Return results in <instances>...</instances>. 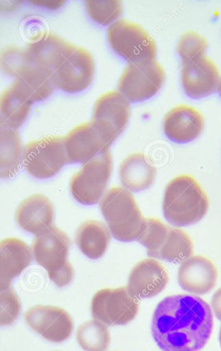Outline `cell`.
Returning <instances> with one entry per match:
<instances>
[{
  "label": "cell",
  "instance_id": "1",
  "mask_svg": "<svg viewBox=\"0 0 221 351\" xmlns=\"http://www.w3.org/2000/svg\"><path fill=\"white\" fill-rule=\"evenodd\" d=\"M213 326L207 302L198 296H167L157 305L152 319L153 337L162 351H200Z\"/></svg>",
  "mask_w": 221,
  "mask_h": 351
},
{
  "label": "cell",
  "instance_id": "2",
  "mask_svg": "<svg viewBox=\"0 0 221 351\" xmlns=\"http://www.w3.org/2000/svg\"><path fill=\"white\" fill-rule=\"evenodd\" d=\"M208 208V197L193 177L179 176L167 184L162 209L170 224L178 227L194 224L203 218Z\"/></svg>",
  "mask_w": 221,
  "mask_h": 351
},
{
  "label": "cell",
  "instance_id": "3",
  "mask_svg": "<svg viewBox=\"0 0 221 351\" xmlns=\"http://www.w3.org/2000/svg\"><path fill=\"white\" fill-rule=\"evenodd\" d=\"M100 210L112 236L122 242L138 239L145 218L133 194L120 186L111 188L102 198Z\"/></svg>",
  "mask_w": 221,
  "mask_h": 351
},
{
  "label": "cell",
  "instance_id": "4",
  "mask_svg": "<svg viewBox=\"0 0 221 351\" xmlns=\"http://www.w3.org/2000/svg\"><path fill=\"white\" fill-rule=\"evenodd\" d=\"M70 247L68 235L54 225L36 235L32 243L34 260L59 288L70 284L74 277V269L68 261Z\"/></svg>",
  "mask_w": 221,
  "mask_h": 351
},
{
  "label": "cell",
  "instance_id": "5",
  "mask_svg": "<svg viewBox=\"0 0 221 351\" xmlns=\"http://www.w3.org/2000/svg\"><path fill=\"white\" fill-rule=\"evenodd\" d=\"M112 171L110 149L100 152L75 173L70 182V191L79 203L90 206L97 204L105 195Z\"/></svg>",
  "mask_w": 221,
  "mask_h": 351
},
{
  "label": "cell",
  "instance_id": "6",
  "mask_svg": "<svg viewBox=\"0 0 221 351\" xmlns=\"http://www.w3.org/2000/svg\"><path fill=\"white\" fill-rule=\"evenodd\" d=\"M107 38L111 49L129 63L156 59L155 41L135 23L117 20L108 27Z\"/></svg>",
  "mask_w": 221,
  "mask_h": 351
},
{
  "label": "cell",
  "instance_id": "7",
  "mask_svg": "<svg viewBox=\"0 0 221 351\" xmlns=\"http://www.w3.org/2000/svg\"><path fill=\"white\" fill-rule=\"evenodd\" d=\"M165 77L156 59L129 63L118 80V89L130 102H141L159 92Z\"/></svg>",
  "mask_w": 221,
  "mask_h": 351
},
{
  "label": "cell",
  "instance_id": "8",
  "mask_svg": "<svg viewBox=\"0 0 221 351\" xmlns=\"http://www.w3.org/2000/svg\"><path fill=\"white\" fill-rule=\"evenodd\" d=\"M23 163L35 178L55 176L66 164L63 137L50 136L29 142L24 147Z\"/></svg>",
  "mask_w": 221,
  "mask_h": 351
},
{
  "label": "cell",
  "instance_id": "9",
  "mask_svg": "<svg viewBox=\"0 0 221 351\" xmlns=\"http://www.w3.org/2000/svg\"><path fill=\"white\" fill-rule=\"evenodd\" d=\"M139 299L133 296L127 287L103 289L91 302L93 318L106 326L125 325L132 321L139 310Z\"/></svg>",
  "mask_w": 221,
  "mask_h": 351
},
{
  "label": "cell",
  "instance_id": "10",
  "mask_svg": "<svg viewBox=\"0 0 221 351\" xmlns=\"http://www.w3.org/2000/svg\"><path fill=\"white\" fill-rule=\"evenodd\" d=\"M130 117V101L119 91H108L96 101L91 121L111 146L122 133Z\"/></svg>",
  "mask_w": 221,
  "mask_h": 351
},
{
  "label": "cell",
  "instance_id": "11",
  "mask_svg": "<svg viewBox=\"0 0 221 351\" xmlns=\"http://www.w3.org/2000/svg\"><path fill=\"white\" fill-rule=\"evenodd\" d=\"M57 88L67 93L86 90L94 75V61L86 49L77 47L55 69Z\"/></svg>",
  "mask_w": 221,
  "mask_h": 351
},
{
  "label": "cell",
  "instance_id": "12",
  "mask_svg": "<svg viewBox=\"0 0 221 351\" xmlns=\"http://www.w3.org/2000/svg\"><path fill=\"white\" fill-rule=\"evenodd\" d=\"M26 324L44 339L60 343L68 339L73 330V321L64 309L50 305H36L24 314Z\"/></svg>",
  "mask_w": 221,
  "mask_h": 351
},
{
  "label": "cell",
  "instance_id": "13",
  "mask_svg": "<svg viewBox=\"0 0 221 351\" xmlns=\"http://www.w3.org/2000/svg\"><path fill=\"white\" fill-rule=\"evenodd\" d=\"M181 80L185 94L193 99L207 97L218 88L220 73L216 64L202 56L181 63Z\"/></svg>",
  "mask_w": 221,
  "mask_h": 351
},
{
  "label": "cell",
  "instance_id": "14",
  "mask_svg": "<svg viewBox=\"0 0 221 351\" xmlns=\"http://www.w3.org/2000/svg\"><path fill=\"white\" fill-rule=\"evenodd\" d=\"M63 142L66 164L85 163L110 148L91 121L70 130L63 137Z\"/></svg>",
  "mask_w": 221,
  "mask_h": 351
},
{
  "label": "cell",
  "instance_id": "15",
  "mask_svg": "<svg viewBox=\"0 0 221 351\" xmlns=\"http://www.w3.org/2000/svg\"><path fill=\"white\" fill-rule=\"evenodd\" d=\"M75 47L56 34L44 33L29 42L24 51L30 65L55 70Z\"/></svg>",
  "mask_w": 221,
  "mask_h": 351
},
{
  "label": "cell",
  "instance_id": "16",
  "mask_svg": "<svg viewBox=\"0 0 221 351\" xmlns=\"http://www.w3.org/2000/svg\"><path fill=\"white\" fill-rule=\"evenodd\" d=\"M168 282L164 267L156 260L147 258L140 261L131 271L127 289L139 300L150 298L161 292Z\"/></svg>",
  "mask_w": 221,
  "mask_h": 351
},
{
  "label": "cell",
  "instance_id": "17",
  "mask_svg": "<svg viewBox=\"0 0 221 351\" xmlns=\"http://www.w3.org/2000/svg\"><path fill=\"white\" fill-rule=\"evenodd\" d=\"M203 128V115L194 108L185 104L172 108L163 121L166 136L177 143H187L195 140Z\"/></svg>",
  "mask_w": 221,
  "mask_h": 351
},
{
  "label": "cell",
  "instance_id": "18",
  "mask_svg": "<svg viewBox=\"0 0 221 351\" xmlns=\"http://www.w3.org/2000/svg\"><path fill=\"white\" fill-rule=\"evenodd\" d=\"M177 278L178 282L183 290L194 294L203 295L214 288L218 271L209 259L195 255L181 263Z\"/></svg>",
  "mask_w": 221,
  "mask_h": 351
},
{
  "label": "cell",
  "instance_id": "19",
  "mask_svg": "<svg viewBox=\"0 0 221 351\" xmlns=\"http://www.w3.org/2000/svg\"><path fill=\"white\" fill-rule=\"evenodd\" d=\"M11 84L32 104L47 99L57 88L54 70L33 65L27 66Z\"/></svg>",
  "mask_w": 221,
  "mask_h": 351
},
{
  "label": "cell",
  "instance_id": "20",
  "mask_svg": "<svg viewBox=\"0 0 221 351\" xmlns=\"http://www.w3.org/2000/svg\"><path fill=\"white\" fill-rule=\"evenodd\" d=\"M16 221L21 229L36 236L53 226V204L42 194L29 196L19 204Z\"/></svg>",
  "mask_w": 221,
  "mask_h": 351
},
{
  "label": "cell",
  "instance_id": "21",
  "mask_svg": "<svg viewBox=\"0 0 221 351\" xmlns=\"http://www.w3.org/2000/svg\"><path fill=\"white\" fill-rule=\"evenodd\" d=\"M31 262L29 247L17 238L1 241V289L11 287L12 281Z\"/></svg>",
  "mask_w": 221,
  "mask_h": 351
},
{
  "label": "cell",
  "instance_id": "22",
  "mask_svg": "<svg viewBox=\"0 0 221 351\" xmlns=\"http://www.w3.org/2000/svg\"><path fill=\"white\" fill-rule=\"evenodd\" d=\"M155 174V167L143 153L130 154L119 167V178L122 184L134 192L148 189L154 182Z\"/></svg>",
  "mask_w": 221,
  "mask_h": 351
},
{
  "label": "cell",
  "instance_id": "23",
  "mask_svg": "<svg viewBox=\"0 0 221 351\" xmlns=\"http://www.w3.org/2000/svg\"><path fill=\"white\" fill-rule=\"evenodd\" d=\"M110 231L102 222L88 220L82 223L75 235V242L81 252L92 260L100 258L107 250Z\"/></svg>",
  "mask_w": 221,
  "mask_h": 351
},
{
  "label": "cell",
  "instance_id": "24",
  "mask_svg": "<svg viewBox=\"0 0 221 351\" xmlns=\"http://www.w3.org/2000/svg\"><path fill=\"white\" fill-rule=\"evenodd\" d=\"M23 152L17 130L1 125V178H10L18 171Z\"/></svg>",
  "mask_w": 221,
  "mask_h": 351
},
{
  "label": "cell",
  "instance_id": "25",
  "mask_svg": "<svg viewBox=\"0 0 221 351\" xmlns=\"http://www.w3.org/2000/svg\"><path fill=\"white\" fill-rule=\"evenodd\" d=\"M0 104L1 125L18 130L27 120L33 104L21 96L10 84L2 92Z\"/></svg>",
  "mask_w": 221,
  "mask_h": 351
},
{
  "label": "cell",
  "instance_id": "26",
  "mask_svg": "<svg viewBox=\"0 0 221 351\" xmlns=\"http://www.w3.org/2000/svg\"><path fill=\"white\" fill-rule=\"evenodd\" d=\"M76 339L85 351H106L111 340L107 326L96 319L82 324L77 328Z\"/></svg>",
  "mask_w": 221,
  "mask_h": 351
},
{
  "label": "cell",
  "instance_id": "27",
  "mask_svg": "<svg viewBox=\"0 0 221 351\" xmlns=\"http://www.w3.org/2000/svg\"><path fill=\"white\" fill-rule=\"evenodd\" d=\"M192 254L193 243L190 237L179 228L169 227L159 259L179 263L192 256Z\"/></svg>",
  "mask_w": 221,
  "mask_h": 351
},
{
  "label": "cell",
  "instance_id": "28",
  "mask_svg": "<svg viewBox=\"0 0 221 351\" xmlns=\"http://www.w3.org/2000/svg\"><path fill=\"white\" fill-rule=\"evenodd\" d=\"M169 227L155 218H145L136 241L144 246L148 256L159 258Z\"/></svg>",
  "mask_w": 221,
  "mask_h": 351
},
{
  "label": "cell",
  "instance_id": "29",
  "mask_svg": "<svg viewBox=\"0 0 221 351\" xmlns=\"http://www.w3.org/2000/svg\"><path fill=\"white\" fill-rule=\"evenodd\" d=\"M84 4L90 19L103 26L114 23L122 12V1L118 0H87Z\"/></svg>",
  "mask_w": 221,
  "mask_h": 351
},
{
  "label": "cell",
  "instance_id": "30",
  "mask_svg": "<svg viewBox=\"0 0 221 351\" xmlns=\"http://www.w3.org/2000/svg\"><path fill=\"white\" fill-rule=\"evenodd\" d=\"M207 47L206 39L198 33L192 31L184 33L177 45L181 63L204 56Z\"/></svg>",
  "mask_w": 221,
  "mask_h": 351
},
{
  "label": "cell",
  "instance_id": "31",
  "mask_svg": "<svg viewBox=\"0 0 221 351\" xmlns=\"http://www.w3.org/2000/svg\"><path fill=\"white\" fill-rule=\"evenodd\" d=\"M29 65L24 48L7 46L1 50V66L6 75L16 78Z\"/></svg>",
  "mask_w": 221,
  "mask_h": 351
},
{
  "label": "cell",
  "instance_id": "32",
  "mask_svg": "<svg viewBox=\"0 0 221 351\" xmlns=\"http://www.w3.org/2000/svg\"><path fill=\"white\" fill-rule=\"evenodd\" d=\"M21 306L11 287L1 289V325L13 324L20 315Z\"/></svg>",
  "mask_w": 221,
  "mask_h": 351
},
{
  "label": "cell",
  "instance_id": "33",
  "mask_svg": "<svg viewBox=\"0 0 221 351\" xmlns=\"http://www.w3.org/2000/svg\"><path fill=\"white\" fill-rule=\"evenodd\" d=\"M211 305L215 316L221 320V288L213 295Z\"/></svg>",
  "mask_w": 221,
  "mask_h": 351
},
{
  "label": "cell",
  "instance_id": "34",
  "mask_svg": "<svg viewBox=\"0 0 221 351\" xmlns=\"http://www.w3.org/2000/svg\"><path fill=\"white\" fill-rule=\"evenodd\" d=\"M29 2L36 6L42 7L49 10H57L64 3V1H32Z\"/></svg>",
  "mask_w": 221,
  "mask_h": 351
},
{
  "label": "cell",
  "instance_id": "35",
  "mask_svg": "<svg viewBox=\"0 0 221 351\" xmlns=\"http://www.w3.org/2000/svg\"><path fill=\"white\" fill-rule=\"evenodd\" d=\"M217 89H218V91L219 93V95L221 97V77L220 78Z\"/></svg>",
  "mask_w": 221,
  "mask_h": 351
},
{
  "label": "cell",
  "instance_id": "36",
  "mask_svg": "<svg viewBox=\"0 0 221 351\" xmlns=\"http://www.w3.org/2000/svg\"><path fill=\"white\" fill-rule=\"evenodd\" d=\"M219 341H220V343L221 346V327H220V332H219Z\"/></svg>",
  "mask_w": 221,
  "mask_h": 351
}]
</instances>
